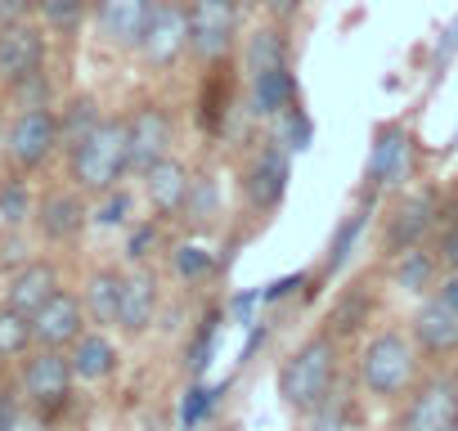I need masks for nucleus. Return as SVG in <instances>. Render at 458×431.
Listing matches in <instances>:
<instances>
[{"label": "nucleus", "instance_id": "obj_10", "mask_svg": "<svg viewBox=\"0 0 458 431\" xmlns=\"http://www.w3.org/2000/svg\"><path fill=\"white\" fill-rule=\"evenodd\" d=\"M126 122H131V175H144L157 157L171 153L175 117H171L166 104H140Z\"/></svg>", "mask_w": 458, "mask_h": 431}, {"label": "nucleus", "instance_id": "obj_2", "mask_svg": "<svg viewBox=\"0 0 458 431\" xmlns=\"http://www.w3.org/2000/svg\"><path fill=\"white\" fill-rule=\"evenodd\" d=\"M72 157V184L81 193H108L131 175V122L126 117H104L77 148H68Z\"/></svg>", "mask_w": 458, "mask_h": 431}, {"label": "nucleus", "instance_id": "obj_24", "mask_svg": "<svg viewBox=\"0 0 458 431\" xmlns=\"http://www.w3.org/2000/svg\"><path fill=\"white\" fill-rule=\"evenodd\" d=\"M391 279L395 288L422 297V292H436V279H440V252H427L422 243L413 248H400L395 261H391Z\"/></svg>", "mask_w": 458, "mask_h": 431}, {"label": "nucleus", "instance_id": "obj_25", "mask_svg": "<svg viewBox=\"0 0 458 431\" xmlns=\"http://www.w3.org/2000/svg\"><path fill=\"white\" fill-rule=\"evenodd\" d=\"M122 279L117 270H95L86 279V292H81V306H86V319L99 324V328H117V310H122Z\"/></svg>", "mask_w": 458, "mask_h": 431}, {"label": "nucleus", "instance_id": "obj_32", "mask_svg": "<svg viewBox=\"0 0 458 431\" xmlns=\"http://www.w3.org/2000/svg\"><path fill=\"white\" fill-rule=\"evenodd\" d=\"M37 14V0H0V28L5 23H28Z\"/></svg>", "mask_w": 458, "mask_h": 431}, {"label": "nucleus", "instance_id": "obj_39", "mask_svg": "<svg viewBox=\"0 0 458 431\" xmlns=\"http://www.w3.org/2000/svg\"><path fill=\"white\" fill-rule=\"evenodd\" d=\"M216 431H229V427H216Z\"/></svg>", "mask_w": 458, "mask_h": 431}, {"label": "nucleus", "instance_id": "obj_36", "mask_svg": "<svg viewBox=\"0 0 458 431\" xmlns=\"http://www.w3.org/2000/svg\"><path fill=\"white\" fill-rule=\"evenodd\" d=\"M436 297H445L449 306H458V270H445V275L436 279Z\"/></svg>", "mask_w": 458, "mask_h": 431}, {"label": "nucleus", "instance_id": "obj_35", "mask_svg": "<svg viewBox=\"0 0 458 431\" xmlns=\"http://www.w3.org/2000/svg\"><path fill=\"white\" fill-rule=\"evenodd\" d=\"M19 427V404L10 391H0V431H14Z\"/></svg>", "mask_w": 458, "mask_h": 431}, {"label": "nucleus", "instance_id": "obj_20", "mask_svg": "<svg viewBox=\"0 0 458 431\" xmlns=\"http://www.w3.org/2000/svg\"><path fill=\"white\" fill-rule=\"evenodd\" d=\"M55 292H59V275H55V266H46V261H28V266L10 279V288H5V306H14V310H23V315L32 319Z\"/></svg>", "mask_w": 458, "mask_h": 431}, {"label": "nucleus", "instance_id": "obj_4", "mask_svg": "<svg viewBox=\"0 0 458 431\" xmlns=\"http://www.w3.org/2000/svg\"><path fill=\"white\" fill-rule=\"evenodd\" d=\"M189 10V59L202 68H220L239 50L243 5L239 0H184Z\"/></svg>", "mask_w": 458, "mask_h": 431}, {"label": "nucleus", "instance_id": "obj_12", "mask_svg": "<svg viewBox=\"0 0 458 431\" xmlns=\"http://www.w3.org/2000/svg\"><path fill=\"white\" fill-rule=\"evenodd\" d=\"M409 337H413V346H418L422 355H431V359L458 355V306H449L445 297L431 292V297L413 310Z\"/></svg>", "mask_w": 458, "mask_h": 431}, {"label": "nucleus", "instance_id": "obj_11", "mask_svg": "<svg viewBox=\"0 0 458 431\" xmlns=\"http://www.w3.org/2000/svg\"><path fill=\"white\" fill-rule=\"evenodd\" d=\"M409 171H413V135H409V126L391 122L373 139L364 180H369V189H395V184L409 180Z\"/></svg>", "mask_w": 458, "mask_h": 431}, {"label": "nucleus", "instance_id": "obj_26", "mask_svg": "<svg viewBox=\"0 0 458 431\" xmlns=\"http://www.w3.org/2000/svg\"><path fill=\"white\" fill-rule=\"evenodd\" d=\"M104 117H99V108H95V99L90 95H81V99H72L68 108H64V117H59V144H68V148H77L95 126H99Z\"/></svg>", "mask_w": 458, "mask_h": 431}, {"label": "nucleus", "instance_id": "obj_7", "mask_svg": "<svg viewBox=\"0 0 458 431\" xmlns=\"http://www.w3.org/2000/svg\"><path fill=\"white\" fill-rule=\"evenodd\" d=\"M140 55L153 68H171L175 59L189 55V10H184V0H157L153 5L144 41H140Z\"/></svg>", "mask_w": 458, "mask_h": 431}, {"label": "nucleus", "instance_id": "obj_14", "mask_svg": "<svg viewBox=\"0 0 458 431\" xmlns=\"http://www.w3.org/2000/svg\"><path fill=\"white\" fill-rule=\"evenodd\" d=\"M86 306H81V297H72V292H55L37 315H32V342L37 346H55V351H68L81 333H86Z\"/></svg>", "mask_w": 458, "mask_h": 431}, {"label": "nucleus", "instance_id": "obj_16", "mask_svg": "<svg viewBox=\"0 0 458 431\" xmlns=\"http://www.w3.org/2000/svg\"><path fill=\"white\" fill-rule=\"evenodd\" d=\"M46 68V37L32 23H5L0 28V81L14 86Z\"/></svg>", "mask_w": 458, "mask_h": 431}, {"label": "nucleus", "instance_id": "obj_34", "mask_svg": "<svg viewBox=\"0 0 458 431\" xmlns=\"http://www.w3.org/2000/svg\"><path fill=\"white\" fill-rule=\"evenodd\" d=\"M440 266L445 270H458V221L440 234Z\"/></svg>", "mask_w": 458, "mask_h": 431}, {"label": "nucleus", "instance_id": "obj_9", "mask_svg": "<svg viewBox=\"0 0 458 431\" xmlns=\"http://www.w3.org/2000/svg\"><path fill=\"white\" fill-rule=\"evenodd\" d=\"M5 148H10V162L23 166V171L46 166L50 153L59 148V113H50V108H23L14 117V126H10Z\"/></svg>", "mask_w": 458, "mask_h": 431}, {"label": "nucleus", "instance_id": "obj_18", "mask_svg": "<svg viewBox=\"0 0 458 431\" xmlns=\"http://www.w3.org/2000/svg\"><path fill=\"white\" fill-rule=\"evenodd\" d=\"M157 306H162L157 275H153L148 266L131 270V275L122 279V310H117V328H122V333H131V337L148 333V328H153V319H157Z\"/></svg>", "mask_w": 458, "mask_h": 431}, {"label": "nucleus", "instance_id": "obj_38", "mask_svg": "<svg viewBox=\"0 0 458 431\" xmlns=\"http://www.w3.org/2000/svg\"><path fill=\"white\" fill-rule=\"evenodd\" d=\"M239 5H261V0H239Z\"/></svg>", "mask_w": 458, "mask_h": 431}, {"label": "nucleus", "instance_id": "obj_3", "mask_svg": "<svg viewBox=\"0 0 458 431\" xmlns=\"http://www.w3.org/2000/svg\"><path fill=\"white\" fill-rule=\"evenodd\" d=\"M360 382L373 400H400L418 382V346L409 333L382 328L360 351Z\"/></svg>", "mask_w": 458, "mask_h": 431}, {"label": "nucleus", "instance_id": "obj_27", "mask_svg": "<svg viewBox=\"0 0 458 431\" xmlns=\"http://www.w3.org/2000/svg\"><path fill=\"white\" fill-rule=\"evenodd\" d=\"M32 346V319L14 306H0V359H14Z\"/></svg>", "mask_w": 458, "mask_h": 431}, {"label": "nucleus", "instance_id": "obj_19", "mask_svg": "<svg viewBox=\"0 0 458 431\" xmlns=\"http://www.w3.org/2000/svg\"><path fill=\"white\" fill-rule=\"evenodd\" d=\"M284 63H293V37L284 23L270 19L243 37V77L266 72V68H284Z\"/></svg>", "mask_w": 458, "mask_h": 431}, {"label": "nucleus", "instance_id": "obj_5", "mask_svg": "<svg viewBox=\"0 0 458 431\" xmlns=\"http://www.w3.org/2000/svg\"><path fill=\"white\" fill-rule=\"evenodd\" d=\"M395 431H458V377L436 373L404 391Z\"/></svg>", "mask_w": 458, "mask_h": 431}, {"label": "nucleus", "instance_id": "obj_6", "mask_svg": "<svg viewBox=\"0 0 458 431\" xmlns=\"http://www.w3.org/2000/svg\"><path fill=\"white\" fill-rule=\"evenodd\" d=\"M288 175H293L288 148L270 144V148L252 153L248 166L239 171V198H243L257 216H270V211H279V202H284V193H288Z\"/></svg>", "mask_w": 458, "mask_h": 431}, {"label": "nucleus", "instance_id": "obj_8", "mask_svg": "<svg viewBox=\"0 0 458 431\" xmlns=\"http://www.w3.org/2000/svg\"><path fill=\"white\" fill-rule=\"evenodd\" d=\"M72 382H77L72 359H68L64 351H55V346H41V351L23 364V391H28V400H32L41 413L64 409L68 395H72Z\"/></svg>", "mask_w": 458, "mask_h": 431}, {"label": "nucleus", "instance_id": "obj_31", "mask_svg": "<svg viewBox=\"0 0 458 431\" xmlns=\"http://www.w3.org/2000/svg\"><path fill=\"white\" fill-rule=\"evenodd\" d=\"M261 10H266V19L293 28V23L301 19V10H306V0H261Z\"/></svg>", "mask_w": 458, "mask_h": 431}, {"label": "nucleus", "instance_id": "obj_29", "mask_svg": "<svg viewBox=\"0 0 458 431\" xmlns=\"http://www.w3.org/2000/svg\"><path fill=\"white\" fill-rule=\"evenodd\" d=\"M126 207H131L126 189H108V193H99V211H95V221H99V225H122V221H126Z\"/></svg>", "mask_w": 458, "mask_h": 431}, {"label": "nucleus", "instance_id": "obj_15", "mask_svg": "<svg viewBox=\"0 0 458 431\" xmlns=\"http://www.w3.org/2000/svg\"><path fill=\"white\" fill-rule=\"evenodd\" d=\"M243 90H248V108H252V117H261V122H279V117H284L288 108H297V99H301V86H297L293 63L243 77Z\"/></svg>", "mask_w": 458, "mask_h": 431}, {"label": "nucleus", "instance_id": "obj_1", "mask_svg": "<svg viewBox=\"0 0 458 431\" xmlns=\"http://www.w3.org/2000/svg\"><path fill=\"white\" fill-rule=\"evenodd\" d=\"M337 368H342V351H337V337L324 328V333H310L301 346H293L279 364V400L293 409V413H319L328 400H333V386H337Z\"/></svg>", "mask_w": 458, "mask_h": 431}, {"label": "nucleus", "instance_id": "obj_21", "mask_svg": "<svg viewBox=\"0 0 458 431\" xmlns=\"http://www.w3.org/2000/svg\"><path fill=\"white\" fill-rule=\"evenodd\" d=\"M86 216L90 211H86L81 193H50L41 202V211H37V225H41V234L50 243H72L86 230Z\"/></svg>", "mask_w": 458, "mask_h": 431}, {"label": "nucleus", "instance_id": "obj_13", "mask_svg": "<svg viewBox=\"0 0 458 431\" xmlns=\"http://www.w3.org/2000/svg\"><path fill=\"white\" fill-rule=\"evenodd\" d=\"M153 5H157V0H90L104 46H113V50H140Z\"/></svg>", "mask_w": 458, "mask_h": 431}, {"label": "nucleus", "instance_id": "obj_30", "mask_svg": "<svg viewBox=\"0 0 458 431\" xmlns=\"http://www.w3.org/2000/svg\"><path fill=\"white\" fill-rule=\"evenodd\" d=\"M175 270L184 275V279H202V275H211V252L207 248H180L175 252Z\"/></svg>", "mask_w": 458, "mask_h": 431}, {"label": "nucleus", "instance_id": "obj_37", "mask_svg": "<svg viewBox=\"0 0 458 431\" xmlns=\"http://www.w3.org/2000/svg\"><path fill=\"white\" fill-rule=\"evenodd\" d=\"M189 395H193V400H189V409H184V422H198V413H202V409L211 404V391H202V386H193Z\"/></svg>", "mask_w": 458, "mask_h": 431}, {"label": "nucleus", "instance_id": "obj_28", "mask_svg": "<svg viewBox=\"0 0 458 431\" xmlns=\"http://www.w3.org/2000/svg\"><path fill=\"white\" fill-rule=\"evenodd\" d=\"M37 14L55 32H77L81 19L90 14V0H37Z\"/></svg>", "mask_w": 458, "mask_h": 431}, {"label": "nucleus", "instance_id": "obj_22", "mask_svg": "<svg viewBox=\"0 0 458 431\" xmlns=\"http://www.w3.org/2000/svg\"><path fill=\"white\" fill-rule=\"evenodd\" d=\"M436 221V193H409L400 202V211L391 216V230H386V248L400 252V248H413L422 243V234L431 230Z\"/></svg>", "mask_w": 458, "mask_h": 431}, {"label": "nucleus", "instance_id": "obj_17", "mask_svg": "<svg viewBox=\"0 0 458 431\" xmlns=\"http://www.w3.org/2000/svg\"><path fill=\"white\" fill-rule=\"evenodd\" d=\"M140 180H144V193H148L157 216H184V202H189V189H193V171L175 153L157 157Z\"/></svg>", "mask_w": 458, "mask_h": 431}, {"label": "nucleus", "instance_id": "obj_33", "mask_svg": "<svg viewBox=\"0 0 458 431\" xmlns=\"http://www.w3.org/2000/svg\"><path fill=\"white\" fill-rule=\"evenodd\" d=\"M0 211H5V221H23L28 216V193L19 184H10L5 193H0Z\"/></svg>", "mask_w": 458, "mask_h": 431}, {"label": "nucleus", "instance_id": "obj_23", "mask_svg": "<svg viewBox=\"0 0 458 431\" xmlns=\"http://www.w3.org/2000/svg\"><path fill=\"white\" fill-rule=\"evenodd\" d=\"M68 359H72V373L81 382H104L117 373V346L113 337L99 328V333H81L72 346H68Z\"/></svg>", "mask_w": 458, "mask_h": 431}]
</instances>
